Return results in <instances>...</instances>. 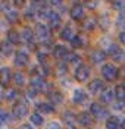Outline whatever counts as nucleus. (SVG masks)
<instances>
[{"mask_svg":"<svg viewBox=\"0 0 125 129\" xmlns=\"http://www.w3.org/2000/svg\"><path fill=\"white\" fill-rule=\"evenodd\" d=\"M10 79H12L10 69H9V68H2V69H0V84L6 87V85H9Z\"/></svg>","mask_w":125,"mask_h":129,"instance_id":"7","label":"nucleus"},{"mask_svg":"<svg viewBox=\"0 0 125 129\" xmlns=\"http://www.w3.org/2000/svg\"><path fill=\"white\" fill-rule=\"evenodd\" d=\"M84 15V10L81 5H75L74 8L71 9V18L72 19H81Z\"/></svg>","mask_w":125,"mask_h":129,"instance_id":"13","label":"nucleus"},{"mask_svg":"<svg viewBox=\"0 0 125 129\" xmlns=\"http://www.w3.org/2000/svg\"><path fill=\"white\" fill-rule=\"evenodd\" d=\"M110 56L113 57L115 60H118V59H121V54H122V51H121V48L118 47L116 44H112L110 47H109V51H108Z\"/></svg>","mask_w":125,"mask_h":129,"instance_id":"18","label":"nucleus"},{"mask_svg":"<svg viewBox=\"0 0 125 129\" xmlns=\"http://www.w3.org/2000/svg\"><path fill=\"white\" fill-rule=\"evenodd\" d=\"M37 92H38V91L34 88V87H30V89H28V97H35Z\"/></svg>","mask_w":125,"mask_h":129,"instance_id":"38","label":"nucleus"},{"mask_svg":"<svg viewBox=\"0 0 125 129\" xmlns=\"http://www.w3.org/2000/svg\"><path fill=\"white\" fill-rule=\"evenodd\" d=\"M91 62L93 63H102L105 59H106V53L105 51H102V50H96V51H93L91 53Z\"/></svg>","mask_w":125,"mask_h":129,"instance_id":"12","label":"nucleus"},{"mask_svg":"<svg viewBox=\"0 0 125 129\" xmlns=\"http://www.w3.org/2000/svg\"><path fill=\"white\" fill-rule=\"evenodd\" d=\"M102 88H103V82L100 79H93L91 82L88 84V89H90V92H93V94L97 92V91L102 89Z\"/></svg>","mask_w":125,"mask_h":129,"instance_id":"16","label":"nucleus"},{"mask_svg":"<svg viewBox=\"0 0 125 129\" xmlns=\"http://www.w3.org/2000/svg\"><path fill=\"white\" fill-rule=\"evenodd\" d=\"M115 95L118 100H125V85H118L115 88Z\"/></svg>","mask_w":125,"mask_h":129,"instance_id":"27","label":"nucleus"},{"mask_svg":"<svg viewBox=\"0 0 125 129\" xmlns=\"http://www.w3.org/2000/svg\"><path fill=\"white\" fill-rule=\"evenodd\" d=\"M100 26H102L103 29H108V26H109V19H108V16H106V15L100 16Z\"/></svg>","mask_w":125,"mask_h":129,"instance_id":"35","label":"nucleus"},{"mask_svg":"<svg viewBox=\"0 0 125 129\" xmlns=\"http://www.w3.org/2000/svg\"><path fill=\"white\" fill-rule=\"evenodd\" d=\"M112 6H113L115 9H121L122 6H124V3H122V2H113V3H112Z\"/></svg>","mask_w":125,"mask_h":129,"instance_id":"40","label":"nucleus"},{"mask_svg":"<svg viewBox=\"0 0 125 129\" xmlns=\"http://www.w3.org/2000/svg\"><path fill=\"white\" fill-rule=\"evenodd\" d=\"M90 113H91L93 116L102 119V117H105V116L108 114V110H106L105 107H102V104H99V103H93V104L90 106Z\"/></svg>","mask_w":125,"mask_h":129,"instance_id":"4","label":"nucleus"},{"mask_svg":"<svg viewBox=\"0 0 125 129\" xmlns=\"http://www.w3.org/2000/svg\"><path fill=\"white\" fill-rule=\"evenodd\" d=\"M5 15H6V19H8L9 22H16L18 21V12L13 10V9H6Z\"/></svg>","mask_w":125,"mask_h":129,"instance_id":"21","label":"nucleus"},{"mask_svg":"<svg viewBox=\"0 0 125 129\" xmlns=\"http://www.w3.org/2000/svg\"><path fill=\"white\" fill-rule=\"evenodd\" d=\"M50 3H52L53 6H59V5H62L60 2H58V0H55V2H50Z\"/></svg>","mask_w":125,"mask_h":129,"instance_id":"44","label":"nucleus"},{"mask_svg":"<svg viewBox=\"0 0 125 129\" xmlns=\"http://www.w3.org/2000/svg\"><path fill=\"white\" fill-rule=\"evenodd\" d=\"M72 100H74L75 104H83L87 101V95H85V92H84L83 89H75L74 91V97H72Z\"/></svg>","mask_w":125,"mask_h":129,"instance_id":"9","label":"nucleus"},{"mask_svg":"<svg viewBox=\"0 0 125 129\" xmlns=\"http://www.w3.org/2000/svg\"><path fill=\"white\" fill-rule=\"evenodd\" d=\"M49 24L53 29L59 28V25H60V16H59L58 13H55V12H52L50 16H49Z\"/></svg>","mask_w":125,"mask_h":129,"instance_id":"14","label":"nucleus"},{"mask_svg":"<svg viewBox=\"0 0 125 129\" xmlns=\"http://www.w3.org/2000/svg\"><path fill=\"white\" fill-rule=\"evenodd\" d=\"M33 35L34 32L30 29V28H24L22 29V34H21V38L25 41V43H31L33 41Z\"/></svg>","mask_w":125,"mask_h":129,"instance_id":"23","label":"nucleus"},{"mask_svg":"<svg viewBox=\"0 0 125 129\" xmlns=\"http://www.w3.org/2000/svg\"><path fill=\"white\" fill-rule=\"evenodd\" d=\"M65 60L72 62V63H78V62H80V57L77 56V54H74V53H68L66 57H65Z\"/></svg>","mask_w":125,"mask_h":129,"instance_id":"33","label":"nucleus"},{"mask_svg":"<svg viewBox=\"0 0 125 129\" xmlns=\"http://www.w3.org/2000/svg\"><path fill=\"white\" fill-rule=\"evenodd\" d=\"M16 97H18V91L16 89L9 88V89L5 91V100H6V101H15Z\"/></svg>","mask_w":125,"mask_h":129,"instance_id":"22","label":"nucleus"},{"mask_svg":"<svg viewBox=\"0 0 125 129\" xmlns=\"http://www.w3.org/2000/svg\"><path fill=\"white\" fill-rule=\"evenodd\" d=\"M47 129H60V125L58 122H52V123L47 125Z\"/></svg>","mask_w":125,"mask_h":129,"instance_id":"37","label":"nucleus"},{"mask_svg":"<svg viewBox=\"0 0 125 129\" xmlns=\"http://www.w3.org/2000/svg\"><path fill=\"white\" fill-rule=\"evenodd\" d=\"M113 95H115L113 89H103L102 94H100V101L102 103H112L113 101Z\"/></svg>","mask_w":125,"mask_h":129,"instance_id":"10","label":"nucleus"},{"mask_svg":"<svg viewBox=\"0 0 125 129\" xmlns=\"http://www.w3.org/2000/svg\"><path fill=\"white\" fill-rule=\"evenodd\" d=\"M12 53H13V46H12L8 40L2 41V43H0V54H3V56H10Z\"/></svg>","mask_w":125,"mask_h":129,"instance_id":"8","label":"nucleus"},{"mask_svg":"<svg viewBox=\"0 0 125 129\" xmlns=\"http://www.w3.org/2000/svg\"><path fill=\"white\" fill-rule=\"evenodd\" d=\"M68 53H69V51H68L63 46H56V47L53 48V54H55V57H59V59H65Z\"/></svg>","mask_w":125,"mask_h":129,"instance_id":"15","label":"nucleus"},{"mask_svg":"<svg viewBox=\"0 0 125 129\" xmlns=\"http://www.w3.org/2000/svg\"><path fill=\"white\" fill-rule=\"evenodd\" d=\"M19 40H21V37H19V34L16 31H9L8 32V41L13 46V44H19Z\"/></svg>","mask_w":125,"mask_h":129,"instance_id":"20","label":"nucleus"},{"mask_svg":"<svg viewBox=\"0 0 125 129\" xmlns=\"http://www.w3.org/2000/svg\"><path fill=\"white\" fill-rule=\"evenodd\" d=\"M49 100L53 104H60V103L63 101V95H62L60 92H58V91H53V92L49 94Z\"/></svg>","mask_w":125,"mask_h":129,"instance_id":"17","label":"nucleus"},{"mask_svg":"<svg viewBox=\"0 0 125 129\" xmlns=\"http://www.w3.org/2000/svg\"><path fill=\"white\" fill-rule=\"evenodd\" d=\"M62 119L68 123V126H72V125H74V122L77 120V116H75L72 112H65L63 114H62Z\"/></svg>","mask_w":125,"mask_h":129,"instance_id":"19","label":"nucleus"},{"mask_svg":"<svg viewBox=\"0 0 125 129\" xmlns=\"http://www.w3.org/2000/svg\"><path fill=\"white\" fill-rule=\"evenodd\" d=\"M94 26H96V21H94L93 18H87V19H84L83 28L85 29V31H93Z\"/></svg>","mask_w":125,"mask_h":129,"instance_id":"24","label":"nucleus"},{"mask_svg":"<svg viewBox=\"0 0 125 129\" xmlns=\"http://www.w3.org/2000/svg\"><path fill=\"white\" fill-rule=\"evenodd\" d=\"M38 60H40V62H44V60H46V56H44V53H38Z\"/></svg>","mask_w":125,"mask_h":129,"instance_id":"42","label":"nucleus"},{"mask_svg":"<svg viewBox=\"0 0 125 129\" xmlns=\"http://www.w3.org/2000/svg\"><path fill=\"white\" fill-rule=\"evenodd\" d=\"M12 114L16 117V119H22L28 114V106L25 101H19L13 106V110H12Z\"/></svg>","mask_w":125,"mask_h":129,"instance_id":"1","label":"nucleus"},{"mask_svg":"<svg viewBox=\"0 0 125 129\" xmlns=\"http://www.w3.org/2000/svg\"><path fill=\"white\" fill-rule=\"evenodd\" d=\"M5 28H6V24H5V22H2V21H0V29H5Z\"/></svg>","mask_w":125,"mask_h":129,"instance_id":"46","label":"nucleus"},{"mask_svg":"<svg viewBox=\"0 0 125 129\" xmlns=\"http://www.w3.org/2000/svg\"><path fill=\"white\" fill-rule=\"evenodd\" d=\"M122 128H124V129H125V120H124V123H122Z\"/></svg>","mask_w":125,"mask_h":129,"instance_id":"48","label":"nucleus"},{"mask_svg":"<svg viewBox=\"0 0 125 129\" xmlns=\"http://www.w3.org/2000/svg\"><path fill=\"white\" fill-rule=\"evenodd\" d=\"M66 129H75V126H68Z\"/></svg>","mask_w":125,"mask_h":129,"instance_id":"47","label":"nucleus"},{"mask_svg":"<svg viewBox=\"0 0 125 129\" xmlns=\"http://www.w3.org/2000/svg\"><path fill=\"white\" fill-rule=\"evenodd\" d=\"M50 13H52V12L46 10V9H40V10H38V13H37V16H38L40 19H49Z\"/></svg>","mask_w":125,"mask_h":129,"instance_id":"34","label":"nucleus"},{"mask_svg":"<svg viewBox=\"0 0 125 129\" xmlns=\"http://www.w3.org/2000/svg\"><path fill=\"white\" fill-rule=\"evenodd\" d=\"M38 110L41 113H47V114H50V113H53V106L52 104H47V103H43V104L38 106Z\"/></svg>","mask_w":125,"mask_h":129,"instance_id":"29","label":"nucleus"},{"mask_svg":"<svg viewBox=\"0 0 125 129\" xmlns=\"http://www.w3.org/2000/svg\"><path fill=\"white\" fill-rule=\"evenodd\" d=\"M12 79H13V82L16 84L18 87L24 85V75H22L21 72H15L13 75H12Z\"/></svg>","mask_w":125,"mask_h":129,"instance_id":"28","label":"nucleus"},{"mask_svg":"<svg viewBox=\"0 0 125 129\" xmlns=\"http://www.w3.org/2000/svg\"><path fill=\"white\" fill-rule=\"evenodd\" d=\"M118 25H119V28L124 29V32H125V19L124 18H119V19H118Z\"/></svg>","mask_w":125,"mask_h":129,"instance_id":"39","label":"nucleus"},{"mask_svg":"<svg viewBox=\"0 0 125 129\" xmlns=\"http://www.w3.org/2000/svg\"><path fill=\"white\" fill-rule=\"evenodd\" d=\"M77 120L80 122L83 126H90L93 123V119H91V114L90 113H80V116H77Z\"/></svg>","mask_w":125,"mask_h":129,"instance_id":"11","label":"nucleus"},{"mask_svg":"<svg viewBox=\"0 0 125 129\" xmlns=\"http://www.w3.org/2000/svg\"><path fill=\"white\" fill-rule=\"evenodd\" d=\"M71 44H72V47H83V38L81 37H74L72 40H71Z\"/></svg>","mask_w":125,"mask_h":129,"instance_id":"32","label":"nucleus"},{"mask_svg":"<svg viewBox=\"0 0 125 129\" xmlns=\"http://www.w3.org/2000/svg\"><path fill=\"white\" fill-rule=\"evenodd\" d=\"M60 38L62 40H72V28L71 26H65L62 31H60Z\"/></svg>","mask_w":125,"mask_h":129,"instance_id":"25","label":"nucleus"},{"mask_svg":"<svg viewBox=\"0 0 125 129\" xmlns=\"http://www.w3.org/2000/svg\"><path fill=\"white\" fill-rule=\"evenodd\" d=\"M9 120V114L6 112H0V125H5Z\"/></svg>","mask_w":125,"mask_h":129,"instance_id":"36","label":"nucleus"},{"mask_svg":"<svg viewBox=\"0 0 125 129\" xmlns=\"http://www.w3.org/2000/svg\"><path fill=\"white\" fill-rule=\"evenodd\" d=\"M68 72V68L65 63H59L58 68H56V73H58L59 76H63V75H66Z\"/></svg>","mask_w":125,"mask_h":129,"instance_id":"31","label":"nucleus"},{"mask_svg":"<svg viewBox=\"0 0 125 129\" xmlns=\"http://www.w3.org/2000/svg\"><path fill=\"white\" fill-rule=\"evenodd\" d=\"M102 75H103L108 81H113V79H116L118 71L113 64H105V66L102 68Z\"/></svg>","mask_w":125,"mask_h":129,"instance_id":"2","label":"nucleus"},{"mask_svg":"<svg viewBox=\"0 0 125 129\" xmlns=\"http://www.w3.org/2000/svg\"><path fill=\"white\" fill-rule=\"evenodd\" d=\"M15 66H18V68H22V66H27L28 64V62H30V57H28V54H27V51H24V50H19V51H16V54H15Z\"/></svg>","mask_w":125,"mask_h":129,"instance_id":"3","label":"nucleus"},{"mask_svg":"<svg viewBox=\"0 0 125 129\" xmlns=\"http://www.w3.org/2000/svg\"><path fill=\"white\" fill-rule=\"evenodd\" d=\"M34 31H35V35H37L41 41L46 40V38H47V35H49V29H47V26H46L44 24H35Z\"/></svg>","mask_w":125,"mask_h":129,"instance_id":"6","label":"nucleus"},{"mask_svg":"<svg viewBox=\"0 0 125 129\" xmlns=\"http://www.w3.org/2000/svg\"><path fill=\"white\" fill-rule=\"evenodd\" d=\"M119 41H121V43H124V44H125V32H124V31H122L121 34H119Z\"/></svg>","mask_w":125,"mask_h":129,"instance_id":"41","label":"nucleus"},{"mask_svg":"<svg viewBox=\"0 0 125 129\" xmlns=\"http://www.w3.org/2000/svg\"><path fill=\"white\" fill-rule=\"evenodd\" d=\"M87 6H90V9H94V6H96V2H90V3H87Z\"/></svg>","mask_w":125,"mask_h":129,"instance_id":"43","label":"nucleus"},{"mask_svg":"<svg viewBox=\"0 0 125 129\" xmlns=\"http://www.w3.org/2000/svg\"><path fill=\"white\" fill-rule=\"evenodd\" d=\"M31 123L40 126V125H43V117L38 114V113H34V114H31Z\"/></svg>","mask_w":125,"mask_h":129,"instance_id":"30","label":"nucleus"},{"mask_svg":"<svg viewBox=\"0 0 125 129\" xmlns=\"http://www.w3.org/2000/svg\"><path fill=\"white\" fill-rule=\"evenodd\" d=\"M88 75H90V69H88L87 66L81 64V66H78L77 71H75V79L80 81V82H83V81H85L88 78Z\"/></svg>","mask_w":125,"mask_h":129,"instance_id":"5","label":"nucleus"},{"mask_svg":"<svg viewBox=\"0 0 125 129\" xmlns=\"http://www.w3.org/2000/svg\"><path fill=\"white\" fill-rule=\"evenodd\" d=\"M106 128L108 129H118L119 128V120L116 117H109L106 122Z\"/></svg>","mask_w":125,"mask_h":129,"instance_id":"26","label":"nucleus"},{"mask_svg":"<svg viewBox=\"0 0 125 129\" xmlns=\"http://www.w3.org/2000/svg\"><path fill=\"white\" fill-rule=\"evenodd\" d=\"M19 129H33V128H31L30 125H22V126H21Z\"/></svg>","mask_w":125,"mask_h":129,"instance_id":"45","label":"nucleus"}]
</instances>
